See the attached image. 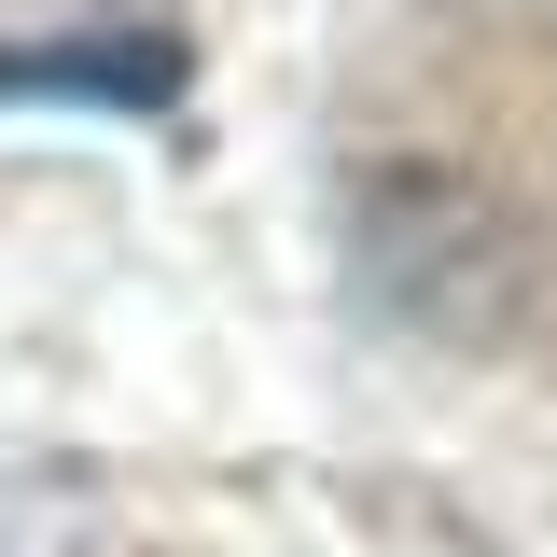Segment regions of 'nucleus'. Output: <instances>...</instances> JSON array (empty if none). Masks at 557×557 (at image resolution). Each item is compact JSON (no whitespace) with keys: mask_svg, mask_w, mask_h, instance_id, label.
I'll list each match as a JSON object with an SVG mask.
<instances>
[{"mask_svg":"<svg viewBox=\"0 0 557 557\" xmlns=\"http://www.w3.org/2000/svg\"><path fill=\"white\" fill-rule=\"evenodd\" d=\"M196 42L168 14H98V28H42L0 42V98H182Z\"/></svg>","mask_w":557,"mask_h":557,"instance_id":"1","label":"nucleus"}]
</instances>
